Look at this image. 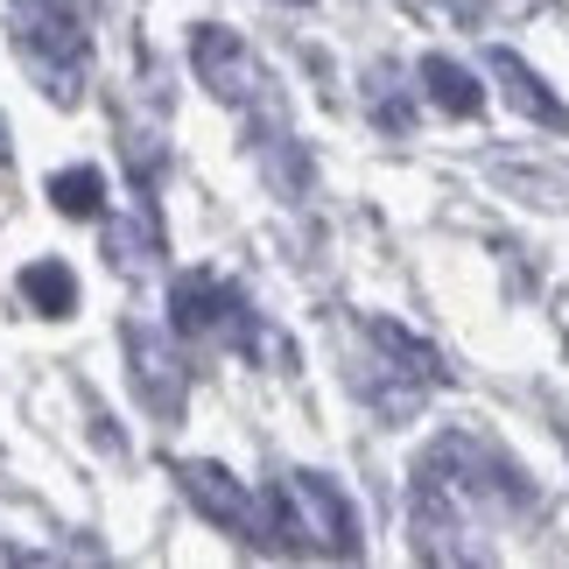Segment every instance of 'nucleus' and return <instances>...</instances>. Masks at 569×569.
Instances as JSON below:
<instances>
[{"label": "nucleus", "instance_id": "f257e3e1", "mask_svg": "<svg viewBox=\"0 0 569 569\" xmlns=\"http://www.w3.org/2000/svg\"><path fill=\"white\" fill-rule=\"evenodd\" d=\"M8 36L14 57L29 63V78L57 106L84 99V63H92V29L71 0H8Z\"/></svg>", "mask_w": 569, "mask_h": 569}, {"label": "nucleus", "instance_id": "f03ea898", "mask_svg": "<svg viewBox=\"0 0 569 569\" xmlns=\"http://www.w3.org/2000/svg\"><path fill=\"white\" fill-rule=\"evenodd\" d=\"M274 492H281V507H289V520H296L302 556H359L366 549L359 541V507L345 499V486L331 471H289Z\"/></svg>", "mask_w": 569, "mask_h": 569}, {"label": "nucleus", "instance_id": "7ed1b4c3", "mask_svg": "<svg viewBox=\"0 0 569 569\" xmlns=\"http://www.w3.org/2000/svg\"><path fill=\"white\" fill-rule=\"evenodd\" d=\"M177 486H183V499L211 520L218 535L247 541V549H268V507H260V499L239 486L226 465H211V457H183V465H177Z\"/></svg>", "mask_w": 569, "mask_h": 569}, {"label": "nucleus", "instance_id": "20e7f679", "mask_svg": "<svg viewBox=\"0 0 569 569\" xmlns=\"http://www.w3.org/2000/svg\"><path fill=\"white\" fill-rule=\"evenodd\" d=\"M169 317H177V331L197 338V345H260L247 296H239L232 281H218V274H177Z\"/></svg>", "mask_w": 569, "mask_h": 569}, {"label": "nucleus", "instance_id": "39448f33", "mask_svg": "<svg viewBox=\"0 0 569 569\" xmlns=\"http://www.w3.org/2000/svg\"><path fill=\"white\" fill-rule=\"evenodd\" d=\"M120 338H127V366H134V393L148 401V415H156V422H177V415H183V393H190L183 359L169 352V338L148 331V323H127Z\"/></svg>", "mask_w": 569, "mask_h": 569}, {"label": "nucleus", "instance_id": "423d86ee", "mask_svg": "<svg viewBox=\"0 0 569 569\" xmlns=\"http://www.w3.org/2000/svg\"><path fill=\"white\" fill-rule=\"evenodd\" d=\"M190 63H197V78L211 84V99H226V106H247L260 84H268L253 50L239 42V29H226V21H204V29L190 36Z\"/></svg>", "mask_w": 569, "mask_h": 569}, {"label": "nucleus", "instance_id": "0eeeda50", "mask_svg": "<svg viewBox=\"0 0 569 569\" xmlns=\"http://www.w3.org/2000/svg\"><path fill=\"white\" fill-rule=\"evenodd\" d=\"M486 71L499 78V92H507L513 113H528V120H541V127H562V120H569V113H562V99H556L549 84H541L513 50H492V57H486Z\"/></svg>", "mask_w": 569, "mask_h": 569}, {"label": "nucleus", "instance_id": "6e6552de", "mask_svg": "<svg viewBox=\"0 0 569 569\" xmlns=\"http://www.w3.org/2000/svg\"><path fill=\"white\" fill-rule=\"evenodd\" d=\"M422 92H429V106H443V113H457V120L486 113V84H478L457 57H422Z\"/></svg>", "mask_w": 569, "mask_h": 569}, {"label": "nucleus", "instance_id": "1a4fd4ad", "mask_svg": "<svg viewBox=\"0 0 569 569\" xmlns=\"http://www.w3.org/2000/svg\"><path fill=\"white\" fill-rule=\"evenodd\" d=\"M366 338H373V345H387V352H393V373H408V380H422V387H443V380H450V366H443V352H436L429 338H415V331H401V323H387V317H373V323H366Z\"/></svg>", "mask_w": 569, "mask_h": 569}, {"label": "nucleus", "instance_id": "9d476101", "mask_svg": "<svg viewBox=\"0 0 569 569\" xmlns=\"http://www.w3.org/2000/svg\"><path fill=\"white\" fill-rule=\"evenodd\" d=\"M21 296H29L42 317H71L78 310V274L63 268V260H29V268H21Z\"/></svg>", "mask_w": 569, "mask_h": 569}, {"label": "nucleus", "instance_id": "9b49d317", "mask_svg": "<svg viewBox=\"0 0 569 569\" xmlns=\"http://www.w3.org/2000/svg\"><path fill=\"white\" fill-rule=\"evenodd\" d=\"M50 197H57V211L63 218H106V177L99 169H57L50 177Z\"/></svg>", "mask_w": 569, "mask_h": 569}, {"label": "nucleus", "instance_id": "f8f14e48", "mask_svg": "<svg viewBox=\"0 0 569 569\" xmlns=\"http://www.w3.org/2000/svg\"><path fill=\"white\" fill-rule=\"evenodd\" d=\"M492 183L528 190V204H549V211H562V204H569V190H562L556 177H535V169H492Z\"/></svg>", "mask_w": 569, "mask_h": 569}, {"label": "nucleus", "instance_id": "ddd939ff", "mask_svg": "<svg viewBox=\"0 0 569 569\" xmlns=\"http://www.w3.org/2000/svg\"><path fill=\"white\" fill-rule=\"evenodd\" d=\"M14 156V141H8V120H0V162H8Z\"/></svg>", "mask_w": 569, "mask_h": 569}]
</instances>
